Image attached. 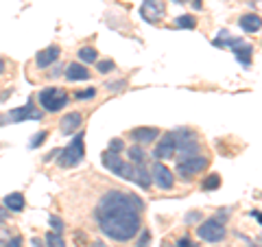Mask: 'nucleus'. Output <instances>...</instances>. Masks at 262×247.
Here are the masks:
<instances>
[{"instance_id":"nucleus-33","label":"nucleus","mask_w":262,"mask_h":247,"mask_svg":"<svg viewBox=\"0 0 262 247\" xmlns=\"http://www.w3.org/2000/svg\"><path fill=\"white\" fill-rule=\"evenodd\" d=\"M120 86H125V81H118V84H107V90H112V92H114V90H122Z\"/></svg>"},{"instance_id":"nucleus-4","label":"nucleus","mask_w":262,"mask_h":247,"mask_svg":"<svg viewBox=\"0 0 262 247\" xmlns=\"http://www.w3.org/2000/svg\"><path fill=\"white\" fill-rule=\"evenodd\" d=\"M37 101L44 108V112L55 114V112H61L66 105H68V94L59 88H46L37 94Z\"/></svg>"},{"instance_id":"nucleus-20","label":"nucleus","mask_w":262,"mask_h":247,"mask_svg":"<svg viewBox=\"0 0 262 247\" xmlns=\"http://www.w3.org/2000/svg\"><path fill=\"white\" fill-rule=\"evenodd\" d=\"M127 153L131 158V164H144V160H146V153H144L142 147H131Z\"/></svg>"},{"instance_id":"nucleus-21","label":"nucleus","mask_w":262,"mask_h":247,"mask_svg":"<svg viewBox=\"0 0 262 247\" xmlns=\"http://www.w3.org/2000/svg\"><path fill=\"white\" fill-rule=\"evenodd\" d=\"M96 48H92V46H85V48H81L79 51V59L81 61H85V64H94L96 61Z\"/></svg>"},{"instance_id":"nucleus-31","label":"nucleus","mask_w":262,"mask_h":247,"mask_svg":"<svg viewBox=\"0 0 262 247\" xmlns=\"http://www.w3.org/2000/svg\"><path fill=\"white\" fill-rule=\"evenodd\" d=\"M94 94H96V90L90 88V90H85V92H77V98H90V96H94Z\"/></svg>"},{"instance_id":"nucleus-17","label":"nucleus","mask_w":262,"mask_h":247,"mask_svg":"<svg viewBox=\"0 0 262 247\" xmlns=\"http://www.w3.org/2000/svg\"><path fill=\"white\" fill-rule=\"evenodd\" d=\"M234 55H236V59H238L241 64L249 66V64H251V57H253V48H251L249 44L236 42V44H234Z\"/></svg>"},{"instance_id":"nucleus-11","label":"nucleus","mask_w":262,"mask_h":247,"mask_svg":"<svg viewBox=\"0 0 262 247\" xmlns=\"http://www.w3.org/2000/svg\"><path fill=\"white\" fill-rule=\"evenodd\" d=\"M153 158L158 160H170L175 158V140H173V134H166L164 140H160V145L155 147L153 151Z\"/></svg>"},{"instance_id":"nucleus-25","label":"nucleus","mask_w":262,"mask_h":247,"mask_svg":"<svg viewBox=\"0 0 262 247\" xmlns=\"http://www.w3.org/2000/svg\"><path fill=\"white\" fill-rule=\"evenodd\" d=\"M96 68H98V72H103V75H107V72H112L116 66H114V61L112 59H105V61H98L96 64Z\"/></svg>"},{"instance_id":"nucleus-27","label":"nucleus","mask_w":262,"mask_h":247,"mask_svg":"<svg viewBox=\"0 0 262 247\" xmlns=\"http://www.w3.org/2000/svg\"><path fill=\"white\" fill-rule=\"evenodd\" d=\"M48 223H51L53 232H57V234H61V232H63V221H61V219H57V217H51V219H48Z\"/></svg>"},{"instance_id":"nucleus-30","label":"nucleus","mask_w":262,"mask_h":247,"mask_svg":"<svg viewBox=\"0 0 262 247\" xmlns=\"http://www.w3.org/2000/svg\"><path fill=\"white\" fill-rule=\"evenodd\" d=\"M177 247H196V245L190 241V238L184 236V238H179V241H177Z\"/></svg>"},{"instance_id":"nucleus-13","label":"nucleus","mask_w":262,"mask_h":247,"mask_svg":"<svg viewBox=\"0 0 262 247\" xmlns=\"http://www.w3.org/2000/svg\"><path fill=\"white\" fill-rule=\"evenodd\" d=\"M160 131L155 127H136L131 129V140H136L138 145H146V142H153V140H158Z\"/></svg>"},{"instance_id":"nucleus-18","label":"nucleus","mask_w":262,"mask_h":247,"mask_svg":"<svg viewBox=\"0 0 262 247\" xmlns=\"http://www.w3.org/2000/svg\"><path fill=\"white\" fill-rule=\"evenodd\" d=\"M241 27H243V31H247V33H258L260 27H262L260 15H256V13L243 15V18H241Z\"/></svg>"},{"instance_id":"nucleus-35","label":"nucleus","mask_w":262,"mask_h":247,"mask_svg":"<svg viewBox=\"0 0 262 247\" xmlns=\"http://www.w3.org/2000/svg\"><path fill=\"white\" fill-rule=\"evenodd\" d=\"M31 243H33V247H42V241H39V238H33Z\"/></svg>"},{"instance_id":"nucleus-38","label":"nucleus","mask_w":262,"mask_h":247,"mask_svg":"<svg viewBox=\"0 0 262 247\" xmlns=\"http://www.w3.org/2000/svg\"><path fill=\"white\" fill-rule=\"evenodd\" d=\"M175 3H186V0H175Z\"/></svg>"},{"instance_id":"nucleus-28","label":"nucleus","mask_w":262,"mask_h":247,"mask_svg":"<svg viewBox=\"0 0 262 247\" xmlns=\"http://www.w3.org/2000/svg\"><path fill=\"white\" fill-rule=\"evenodd\" d=\"M122 149H125V145H122V140H120V138H114L112 142H110V149H107V151H112V153H120Z\"/></svg>"},{"instance_id":"nucleus-6","label":"nucleus","mask_w":262,"mask_h":247,"mask_svg":"<svg viewBox=\"0 0 262 247\" xmlns=\"http://www.w3.org/2000/svg\"><path fill=\"white\" fill-rule=\"evenodd\" d=\"M196 236H199L201 241H208V243H219L225 238V228L219 219H208L196 228Z\"/></svg>"},{"instance_id":"nucleus-36","label":"nucleus","mask_w":262,"mask_h":247,"mask_svg":"<svg viewBox=\"0 0 262 247\" xmlns=\"http://www.w3.org/2000/svg\"><path fill=\"white\" fill-rule=\"evenodd\" d=\"M3 72H5V61L0 59V75H3Z\"/></svg>"},{"instance_id":"nucleus-32","label":"nucleus","mask_w":262,"mask_h":247,"mask_svg":"<svg viewBox=\"0 0 262 247\" xmlns=\"http://www.w3.org/2000/svg\"><path fill=\"white\" fill-rule=\"evenodd\" d=\"M5 247H22V238H20V236H13V238H11V241H9V243H7Z\"/></svg>"},{"instance_id":"nucleus-12","label":"nucleus","mask_w":262,"mask_h":247,"mask_svg":"<svg viewBox=\"0 0 262 247\" xmlns=\"http://www.w3.org/2000/svg\"><path fill=\"white\" fill-rule=\"evenodd\" d=\"M81 122H83V116H81L79 112H70V114H66V116L61 118L59 129H61V134H63V136H72L75 131H79Z\"/></svg>"},{"instance_id":"nucleus-37","label":"nucleus","mask_w":262,"mask_h":247,"mask_svg":"<svg viewBox=\"0 0 262 247\" xmlns=\"http://www.w3.org/2000/svg\"><path fill=\"white\" fill-rule=\"evenodd\" d=\"M5 120H9L7 116H0V125H5Z\"/></svg>"},{"instance_id":"nucleus-16","label":"nucleus","mask_w":262,"mask_h":247,"mask_svg":"<svg viewBox=\"0 0 262 247\" xmlns=\"http://www.w3.org/2000/svg\"><path fill=\"white\" fill-rule=\"evenodd\" d=\"M131 182L138 184L140 188L151 186V175H149V171L144 169V164H134V177H131Z\"/></svg>"},{"instance_id":"nucleus-9","label":"nucleus","mask_w":262,"mask_h":247,"mask_svg":"<svg viewBox=\"0 0 262 247\" xmlns=\"http://www.w3.org/2000/svg\"><path fill=\"white\" fill-rule=\"evenodd\" d=\"M164 11H166V5H164V0H144L142 5V18L146 22H160L164 18Z\"/></svg>"},{"instance_id":"nucleus-3","label":"nucleus","mask_w":262,"mask_h":247,"mask_svg":"<svg viewBox=\"0 0 262 247\" xmlns=\"http://www.w3.org/2000/svg\"><path fill=\"white\" fill-rule=\"evenodd\" d=\"M173 140H175V155H179L182 160L199 153V142H196V136L192 134L190 129L173 131Z\"/></svg>"},{"instance_id":"nucleus-29","label":"nucleus","mask_w":262,"mask_h":247,"mask_svg":"<svg viewBox=\"0 0 262 247\" xmlns=\"http://www.w3.org/2000/svg\"><path fill=\"white\" fill-rule=\"evenodd\" d=\"M146 243H151V234L144 230L142 236H140V241H138V245H136V247H146Z\"/></svg>"},{"instance_id":"nucleus-15","label":"nucleus","mask_w":262,"mask_h":247,"mask_svg":"<svg viewBox=\"0 0 262 247\" xmlns=\"http://www.w3.org/2000/svg\"><path fill=\"white\" fill-rule=\"evenodd\" d=\"M66 79L68 81H88L90 79V70L81 64H70L66 70Z\"/></svg>"},{"instance_id":"nucleus-22","label":"nucleus","mask_w":262,"mask_h":247,"mask_svg":"<svg viewBox=\"0 0 262 247\" xmlns=\"http://www.w3.org/2000/svg\"><path fill=\"white\" fill-rule=\"evenodd\" d=\"M203 191H214V188L221 186V177L216 175V173H212V175H208L206 179H203Z\"/></svg>"},{"instance_id":"nucleus-26","label":"nucleus","mask_w":262,"mask_h":247,"mask_svg":"<svg viewBox=\"0 0 262 247\" xmlns=\"http://www.w3.org/2000/svg\"><path fill=\"white\" fill-rule=\"evenodd\" d=\"M46 136H48L46 131H37V134L33 136V140H31V149H37V147H39V145H42L44 140H46Z\"/></svg>"},{"instance_id":"nucleus-1","label":"nucleus","mask_w":262,"mask_h":247,"mask_svg":"<svg viewBox=\"0 0 262 247\" xmlns=\"http://www.w3.org/2000/svg\"><path fill=\"white\" fill-rule=\"evenodd\" d=\"M144 203L140 197L125 191H110L96 205V221L105 236L118 243L131 241L140 232V212Z\"/></svg>"},{"instance_id":"nucleus-23","label":"nucleus","mask_w":262,"mask_h":247,"mask_svg":"<svg viewBox=\"0 0 262 247\" xmlns=\"http://www.w3.org/2000/svg\"><path fill=\"white\" fill-rule=\"evenodd\" d=\"M46 243H48V247H66L61 234H57V232H48L46 234Z\"/></svg>"},{"instance_id":"nucleus-19","label":"nucleus","mask_w":262,"mask_h":247,"mask_svg":"<svg viewBox=\"0 0 262 247\" xmlns=\"http://www.w3.org/2000/svg\"><path fill=\"white\" fill-rule=\"evenodd\" d=\"M5 208L11 212H22L24 210V195L22 193H11L5 197Z\"/></svg>"},{"instance_id":"nucleus-7","label":"nucleus","mask_w":262,"mask_h":247,"mask_svg":"<svg viewBox=\"0 0 262 247\" xmlns=\"http://www.w3.org/2000/svg\"><path fill=\"white\" fill-rule=\"evenodd\" d=\"M206 167H208V158H203V155L196 153V155H190V158H186L177 164V175L190 179L192 175H199Z\"/></svg>"},{"instance_id":"nucleus-2","label":"nucleus","mask_w":262,"mask_h":247,"mask_svg":"<svg viewBox=\"0 0 262 247\" xmlns=\"http://www.w3.org/2000/svg\"><path fill=\"white\" fill-rule=\"evenodd\" d=\"M85 155V145H83V131H79V134L72 138V142L66 147L63 151H59V167L63 169H72L77 167V164H81V160H83Z\"/></svg>"},{"instance_id":"nucleus-34","label":"nucleus","mask_w":262,"mask_h":247,"mask_svg":"<svg viewBox=\"0 0 262 247\" xmlns=\"http://www.w3.org/2000/svg\"><path fill=\"white\" fill-rule=\"evenodd\" d=\"M5 221H7V210H3V208H0V225H3Z\"/></svg>"},{"instance_id":"nucleus-14","label":"nucleus","mask_w":262,"mask_h":247,"mask_svg":"<svg viewBox=\"0 0 262 247\" xmlns=\"http://www.w3.org/2000/svg\"><path fill=\"white\" fill-rule=\"evenodd\" d=\"M59 59V48L57 46H48L46 51H42V53H37V57H35V64L39 66V68H48L53 61H57Z\"/></svg>"},{"instance_id":"nucleus-5","label":"nucleus","mask_w":262,"mask_h":247,"mask_svg":"<svg viewBox=\"0 0 262 247\" xmlns=\"http://www.w3.org/2000/svg\"><path fill=\"white\" fill-rule=\"evenodd\" d=\"M103 164H105V169L114 173V175L127 179V182H131V177H134V164L125 162L122 158H118V153L105 151L103 153Z\"/></svg>"},{"instance_id":"nucleus-8","label":"nucleus","mask_w":262,"mask_h":247,"mask_svg":"<svg viewBox=\"0 0 262 247\" xmlns=\"http://www.w3.org/2000/svg\"><path fill=\"white\" fill-rule=\"evenodd\" d=\"M151 182L158 184V188H162V191H170L175 184V177L173 173H170L166 167H164L162 162L153 164V171H151Z\"/></svg>"},{"instance_id":"nucleus-24","label":"nucleus","mask_w":262,"mask_h":247,"mask_svg":"<svg viewBox=\"0 0 262 247\" xmlns=\"http://www.w3.org/2000/svg\"><path fill=\"white\" fill-rule=\"evenodd\" d=\"M177 27H182V29H194L196 27V20L192 18V15H179V18H177Z\"/></svg>"},{"instance_id":"nucleus-10","label":"nucleus","mask_w":262,"mask_h":247,"mask_svg":"<svg viewBox=\"0 0 262 247\" xmlns=\"http://www.w3.org/2000/svg\"><path fill=\"white\" fill-rule=\"evenodd\" d=\"M42 116H44V114H42V112H37V110H35V105L29 101L27 105H22V108L11 110L7 118L13 120V122H24V120H42Z\"/></svg>"}]
</instances>
